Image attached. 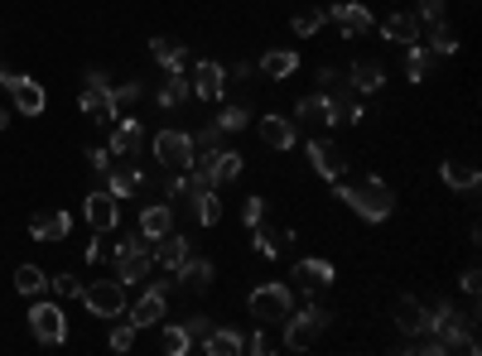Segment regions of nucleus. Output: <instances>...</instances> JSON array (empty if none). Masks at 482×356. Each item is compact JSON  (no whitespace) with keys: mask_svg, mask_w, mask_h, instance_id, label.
<instances>
[{"mask_svg":"<svg viewBox=\"0 0 482 356\" xmlns=\"http://www.w3.org/2000/svg\"><path fill=\"white\" fill-rule=\"evenodd\" d=\"M333 193L343 198V203L357 212L362 222H386L396 212L391 183H386V178H376V174H367L362 183H343V178H333Z\"/></svg>","mask_w":482,"mask_h":356,"instance_id":"nucleus-1","label":"nucleus"},{"mask_svg":"<svg viewBox=\"0 0 482 356\" xmlns=\"http://www.w3.org/2000/svg\"><path fill=\"white\" fill-rule=\"evenodd\" d=\"M150 236H121V241L111 246V255H116V279L121 284H145L150 275H155V251H150Z\"/></svg>","mask_w":482,"mask_h":356,"instance_id":"nucleus-2","label":"nucleus"},{"mask_svg":"<svg viewBox=\"0 0 482 356\" xmlns=\"http://www.w3.org/2000/svg\"><path fill=\"white\" fill-rule=\"evenodd\" d=\"M246 308H251V318H256L261 328H270V323H285V318L295 313V289H290V284H280V279L256 284V289H251V299H246Z\"/></svg>","mask_w":482,"mask_h":356,"instance_id":"nucleus-3","label":"nucleus"},{"mask_svg":"<svg viewBox=\"0 0 482 356\" xmlns=\"http://www.w3.org/2000/svg\"><path fill=\"white\" fill-rule=\"evenodd\" d=\"M78 106H82V116H87L92 125H111L116 116V97H111V87H107V73L102 68H92L87 77H82V97H78Z\"/></svg>","mask_w":482,"mask_h":356,"instance_id":"nucleus-4","label":"nucleus"},{"mask_svg":"<svg viewBox=\"0 0 482 356\" xmlns=\"http://www.w3.org/2000/svg\"><path fill=\"white\" fill-rule=\"evenodd\" d=\"M333 323V308H323V303H309V308H299V313H290L285 318V347L290 352H304V347H314V337Z\"/></svg>","mask_w":482,"mask_h":356,"instance_id":"nucleus-5","label":"nucleus"},{"mask_svg":"<svg viewBox=\"0 0 482 356\" xmlns=\"http://www.w3.org/2000/svg\"><path fill=\"white\" fill-rule=\"evenodd\" d=\"M78 299L87 303L92 318H121L126 313V284L121 279H92V284H82Z\"/></svg>","mask_w":482,"mask_h":356,"instance_id":"nucleus-6","label":"nucleus"},{"mask_svg":"<svg viewBox=\"0 0 482 356\" xmlns=\"http://www.w3.org/2000/svg\"><path fill=\"white\" fill-rule=\"evenodd\" d=\"M150 150H155L159 169H169V174H184L188 164H193V154H198V145H193V135H188V130H159Z\"/></svg>","mask_w":482,"mask_h":356,"instance_id":"nucleus-7","label":"nucleus"},{"mask_svg":"<svg viewBox=\"0 0 482 356\" xmlns=\"http://www.w3.org/2000/svg\"><path fill=\"white\" fill-rule=\"evenodd\" d=\"M29 332L44 342V347H63L68 342V313L58 303H34L29 308Z\"/></svg>","mask_w":482,"mask_h":356,"instance_id":"nucleus-8","label":"nucleus"},{"mask_svg":"<svg viewBox=\"0 0 482 356\" xmlns=\"http://www.w3.org/2000/svg\"><path fill=\"white\" fill-rule=\"evenodd\" d=\"M328 20L338 25V34H343V39H362V34L376 29V15H372L367 5H357V0H343V5H333V10H328Z\"/></svg>","mask_w":482,"mask_h":356,"instance_id":"nucleus-9","label":"nucleus"},{"mask_svg":"<svg viewBox=\"0 0 482 356\" xmlns=\"http://www.w3.org/2000/svg\"><path fill=\"white\" fill-rule=\"evenodd\" d=\"M309 164H314V174H319V178H328V183L347 174V154L338 150L333 140H309Z\"/></svg>","mask_w":482,"mask_h":356,"instance_id":"nucleus-10","label":"nucleus"},{"mask_svg":"<svg viewBox=\"0 0 482 356\" xmlns=\"http://www.w3.org/2000/svg\"><path fill=\"white\" fill-rule=\"evenodd\" d=\"M193 97H203V101H222V87H227V68L213 63V58H203V63L193 68Z\"/></svg>","mask_w":482,"mask_h":356,"instance_id":"nucleus-11","label":"nucleus"},{"mask_svg":"<svg viewBox=\"0 0 482 356\" xmlns=\"http://www.w3.org/2000/svg\"><path fill=\"white\" fill-rule=\"evenodd\" d=\"M295 279L304 284V294H319V289H328V284L338 279V270L328 265V260H319V255H304V260H295Z\"/></svg>","mask_w":482,"mask_h":356,"instance_id":"nucleus-12","label":"nucleus"},{"mask_svg":"<svg viewBox=\"0 0 482 356\" xmlns=\"http://www.w3.org/2000/svg\"><path fill=\"white\" fill-rule=\"evenodd\" d=\"M295 121L299 125H314V130H333V97L328 92H314L295 106Z\"/></svg>","mask_w":482,"mask_h":356,"instance_id":"nucleus-13","label":"nucleus"},{"mask_svg":"<svg viewBox=\"0 0 482 356\" xmlns=\"http://www.w3.org/2000/svg\"><path fill=\"white\" fill-rule=\"evenodd\" d=\"M256 135H261L270 150H295L299 145V130H295V121H285V116H261V121H256Z\"/></svg>","mask_w":482,"mask_h":356,"instance_id":"nucleus-14","label":"nucleus"},{"mask_svg":"<svg viewBox=\"0 0 482 356\" xmlns=\"http://www.w3.org/2000/svg\"><path fill=\"white\" fill-rule=\"evenodd\" d=\"M68 231H73V217H68V212H39V217H29V236L44 241V246L68 241Z\"/></svg>","mask_w":482,"mask_h":356,"instance_id":"nucleus-15","label":"nucleus"},{"mask_svg":"<svg viewBox=\"0 0 482 356\" xmlns=\"http://www.w3.org/2000/svg\"><path fill=\"white\" fill-rule=\"evenodd\" d=\"M420 20H415V10H391V15L381 20V39L386 44H415L420 39Z\"/></svg>","mask_w":482,"mask_h":356,"instance_id":"nucleus-16","label":"nucleus"},{"mask_svg":"<svg viewBox=\"0 0 482 356\" xmlns=\"http://www.w3.org/2000/svg\"><path fill=\"white\" fill-rule=\"evenodd\" d=\"M347 87L362 92V97H372V92L386 87V68L376 63V58H357V63L347 68Z\"/></svg>","mask_w":482,"mask_h":356,"instance_id":"nucleus-17","label":"nucleus"},{"mask_svg":"<svg viewBox=\"0 0 482 356\" xmlns=\"http://www.w3.org/2000/svg\"><path fill=\"white\" fill-rule=\"evenodd\" d=\"M188 255H193V241H188V236H179V231H164V236H159V246H155V265H164V270L174 275V270H179Z\"/></svg>","mask_w":482,"mask_h":356,"instance_id":"nucleus-18","label":"nucleus"},{"mask_svg":"<svg viewBox=\"0 0 482 356\" xmlns=\"http://www.w3.org/2000/svg\"><path fill=\"white\" fill-rule=\"evenodd\" d=\"M140 121H131V116H116L111 121V159H131V154L140 150Z\"/></svg>","mask_w":482,"mask_h":356,"instance_id":"nucleus-19","label":"nucleus"},{"mask_svg":"<svg viewBox=\"0 0 482 356\" xmlns=\"http://www.w3.org/2000/svg\"><path fill=\"white\" fill-rule=\"evenodd\" d=\"M174 279H179L188 294H203L208 284H213V260H208V255H188L184 265L174 270Z\"/></svg>","mask_w":482,"mask_h":356,"instance_id":"nucleus-20","label":"nucleus"},{"mask_svg":"<svg viewBox=\"0 0 482 356\" xmlns=\"http://www.w3.org/2000/svg\"><path fill=\"white\" fill-rule=\"evenodd\" d=\"M82 217L92 222V231H111L116 227V198L111 193H87V203H82Z\"/></svg>","mask_w":482,"mask_h":356,"instance_id":"nucleus-21","label":"nucleus"},{"mask_svg":"<svg viewBox=\"0 0 482 356\" xmlns=\"http://www.w3.org/2000/svg\"><path fill=\"white\" fill-rule=\"evenodd\" d=\"M164 313H169V294H159V289H150V284H145V294H140L135 308H131V323L150 328V323H159Z\"/></svg>","mask_w":482,"mask_h":356,"instance_id":"nucleus-22","label":"nucleus"},{"mask_svg":"<svg viewBox=\"0 0 482 356\" xmlns=\"http://www.w3.org/2000/svg\"><path fill=\"white\" fill-rule=\"evenodd\" d=\"M10 97H15V111H25V116H44V106H49V92H44L34 77H15Z\"/></svg>","mask_w":482,"mask_h":356,"instance_id":"nucleus-23","label":"nucleus"},{"mask_svg":"<svg viewBox=\"0 0 482 356\" xmlns=\"http://www.w3.org/2000/svg\"><path fill=\"white\" fill-rule=\"evenodd\" d=\"M164 231H174V203H150V207H140V236L159 241Z\"/></svg>","mask_w":482,"mask_h":356,"instance_id":"nucleus-24","label":"nucleus"},{"mask_svg":"<svg viewBox=\"0 0 482 356\" xmlns=\"http://www.w3.org/2000/svg\"><path fill=\"white\" fill-rule=\"evenodd\" d=\"M396 328L401 332H429V303H420V299H396Z\"/></svg>","mask_w":482,"mask_h":356,"instance_id":"nucleus-25","label":"nucleus"},{"mask_svg":"<svg viewBox=\"0 0 482 356\" xmlns=\"http://www.w3.org/2000/svg\"><path fill=\"white\" fill-rule=\"evenodd\" d=\"M261 73L275 77V82L295 77V73H299V53H295V49H266V53H261Z\"/></svg>","mask_w":482,"mask_h":356,"instance_id":"nucleus-26","label":"nucleus"},{"mask_svg":"<svg viewBox=\"0 0 482 356\" xmlns=\"http://www.w3.org/2000/svg\"><path fill=\"white\" fill-rule=\"evenodd\" d=\"M203 352L208 356H241L246 352V337H241V332H232V328H217L213 323V332L203 337Z\"/></svg>","mask_w":482,"mask_h":356,"instance_id":"nucleus-27","label":"nucleus"},{"mask_svg":"<svg viewBox=\"0 0 482 356\" xmlns=\"http://www.w3.org/2000/svg\"><path fill=\"white\" fill-rule=\"evenodd\" d=\"M140 188H145V169H111V174H107V193L116 198V203L135 198Z\"/></svg>","mask_w":482,"mask_h":356,"instance_id":"nucleus-28","label":"nucleus"},{"mask_svg":"<svg viewBox=\"0 0 482 356\" xmlns=\"http://www.w3.org/2000/svg\"><path fill=\"white\" fill-rule=\"evenodd\" d=\"M193 217H198V227H217V222H222L217 188H198V193H193Z\"/></svg>","mask_w":482,"mask_h":356,"instance_id":"nucleus-29","label":"nucleus"},{"mask_svg":"<svg viewBox=\"0 0 482 356\" xmlns=\"http://www.w3.org/2000/svg\"><path fill=\"white\" fill-rule=\"evenodd\" d=\"M150 53H155V63L164 73H184V63H188L184 44H174V39H150Z\"/></svg>","mask_w":482,"mask_h":356,"instance_id":"nucleus-30","label":"nucleus"},{"mask_svg":"<svg viewBox=\"0 0 482 356\" xmlns=\"http://www.w3.org/2000/svg\"><path fill=\"white\" fill-rule=\"evenodd\" d=\"M241 169H246V159H241V154L237 150H227V154H213V164H208V174H213V183H237V178H241Z\"/></svg>","mask_w":482,"mask_h":356,"instance_id":"nucleus-31","label":"nucleus"},{"mask_svg":"<svg viewBox=\"0 0 482 356\" xmlns=\"http://www.w3.org/2000/svg\"><path fill=\"white\" fill-rule=\"evenodd\" d=\"M439 178H444V183H449V188H458V193H473V188L482 183V174L473 169V164H444V169H439Z\"/></svg>","mask_w":482,"mask_h":356,"instance_id":"nucleus-32","label":"nucleus"},{"mask_svg":"<svg viewBox=\"0 0 482 356\" xmlns=\"http://www.w3.org/2000/svg\"><path fill=\"white\" fill-rule=\"evenodd\" d=\"M429 58H434L429 44H420V39L405 44V77H410V82H425V77H429Z\"/></svg>","mask_w":482,"mask_h":356,"instance_id":"nucleus-33","label":"nucleus"},{"mask_svg":"<svg viewBox=\"0 0 482 356\" xmlns=\"http://www.w3.org/2000/svg\"><path fill=\"white\" fill-rule=\"evenodd\" d=\"M15 289L25 294V299H39V294L49 289V275H44L39 265H20L15 270Z\"/></svg>","mask_w":482,"mask_h":356,"instance_id":"nucleus-34","label":"nucleus"},{"mask_svg":"<svg viewBox=\"0 0 482 356\" xmlns=\"http://www.w3.org/2000/svg\"><path fill=\"white\" fill-rule=\"evenodd\" d=\"M328 25V10H319V5H309V10H299L295 20H290V29L299 34V39H314V34H319Z\"/></svg>","mask_w":482,"mask_h":356,"instance_id":"nucleus-35","label":"nucleus"},{"mask_svg":"<svg viewBox=\"0 0 482 356\" xmlns=\"http://www.w3.org/2000/svg\"><path fill=\"white\" fill-rule=\"evenodd\" d=\"M246 125H251V111H246L241 101H222V111H217V130H222V135L246 130Z\"/></svg>","mask_w":482,"mask_h":356,"instance_id":"nucleus-36","label":"nucleus"},{"mask_svg":"<svg viewBox=\"0 0 482 356\" xmlns=\"http://www.w3.org/2000/svg\"><path fill=\"white\" fill-rule=\"evenodd\" d=\"M425 29H429V53H439V58H453L458 53V34L444 25V20H439V25H425Z\"/></svg>","mask_w":482,"mask_h":356,"instance_id":"nucleus-37","label":"nucleus"},{"mask_svg":"<svg viewBox=\"0 0 482 356\" xmlns=\"http://www.w3.org/2000/svg\"><path fill=\"white\" fill-rule=\"evenodd\" d=\"M184 97H193V87H188V82H184V73H169V77H164V87H159V106H179Z\"/></svg>","mask_w":482,"mask_h":356,"instance_id":"nucleus-38","label":"nucleus"},{"mask_svg":"<svg viewBox=\"0 0 482 356\" xmlns=\"http://www.w3.org/2000/svg\"><path fill=\"white\" fill-rule=\"evenodd\" d=\"M159 347L169 352V356H188V352H193V337H188L184 328H174V323H169V328L159 332Z\"/></svg>","mask_w":482,"mask_h":356,"instance_id":"nucleus-39","label":"nucleus"},{"mask_svg":"<svg viewBox=\"0 0 482 356\" xmlns=\"http://www.w3.org/2000/svg\"><path fill=\"white\" fill-rule=\"evenodd\" d=\"M135 332H140L135 323H116V328H111V337H107V342H111V352H116V356H126V352L135 347Z\"/></svg>","mask_w":482,"mask_h":356,"instance_id":"nucleus-40","label":"nucleus"},{"mask_svg":"<svg viewBox=\"0 0 482 356\" xmlns=\"http://www.w3.org/2000/svg\"><path fill=\"white\" fill-rule=\"evenodd\" d=\"M111 97H116V111H131V106L145 97V87H140V82H121V87H111Z\"/></svg>","mask_w":482,"mask_h":356,"instance_id":"nucleus-41","label":"nucleus"},{"mask_svg":"<svg viewBox=\"0 0 482 356\" xmlns=\"http://www.w3.org/2000/svg\"><path fill=\"white\" fill-rule=\"evenodd\" d=\"M444 10H449V0H420V5H415V20H420V25H439Z\"/></svg>","mask_w":482,"mask_h":356,"instance_id":"nucleus-42","label":"nucleus"},{"mask_svg":"<svg viewBox=\"0 0 482 356\" xmlns=\"http://www.w3.org/2000/svg\"><path fill=\"white\" fill-rule=\"evenodd\" d=\"M241 222H246V227H261V222H266V198L261 193L241 203Z\"/></svg>","mask_w":482,"mask_h":356,"instance_id":"nucleus-43","label":"nucleus"},{"mask_svg":"<svg viewBox=\"0 0 482 356\" xmlns=\"http://www.w3.org/2000/svg\"><path fill=\"white\" fill-rule=\"evenodd\" d=\"M49 289L58 294V299H78V294H82V284L63 270V275H53V279H49Z\"/></svg>","mask_w":482,"mask_h":356,"instance_id":"nucleus-44","label":"nucleus"},{"mask_svg":"<svg viewBox=\"0 0 482 356\" xmlns=\"http://www.w3.org/2000/svg\"><path fill=\"white\" fill-rule=\"evenodd\" d=\"M184 332H188V337H193V342H203V337H208V332H213V318H203V313H193V318H188V323H184Z\"/></svg>","mask_w":482,"mask_h":356,"instance_id":"nucleus-45","label":"nucleus"},{"mask_svg":"<svg viewBox=\"0 0 482 356\" xmlns=\"http://www.w3.org/2000/svg\"><path fill=\"white\" fill-rule=\"evenodd\" d=\"M458 289H463L468 299H478V289H482V275H478V265H468L463 275H458Z\"/></svg>","mask_w":482,"mask_h":356,"instance_id":"nucleus-46","label":"nucleus"},{"mask_svg":"<svg viewBox=\"0 0 482 356\" xmlns=\"http://www.w3.org/2000/svg\"><path fill=\"white\" fill-rule=\"evenodd\" d=\"M87 164H92L97 174H111V154L102 150V145H92V150H87Z\"/></svg>","mask_w":482,"mask_h":356,"instance_id":"nucleus-47","label":"nucleus"},{"mask_svg":"<svg viewBox=\"0 0 482 356\" xmlns=\"http://www.w3.org/2000/svg\"><path fill=\"white\" fill-rule=\"evenodd\" d=\"M107 260V231H97V241L87 246V265H102Z\"/></svg>","mask_w":482,"mask_h":356,"instance_id":"nucleus-48","label":"nucleus"},{"mask_svg":"<svg viewBox=\"0 0 482 356\" xmlns=\"http://www.w3.org/2000/svg\"><path fill=\"white\" fill-rule=\"evenodd\" d=\"M246 352H251V356H266V352H270V337H266V328H261V332H256V337H251V342H246Z\"/></svg>","mask_w":482,"mask_h":356,"instance_id":"nucleus-49","label":"nucleus"},{"mask_svg":"<svg viewBox=\"0 0 482 356\" xmlns=\"http://www.w3.org/2000/svg\"><path fill=\"white\" fill-rule=\"evenodd\" d=\"M333 82H338V73H333V68H319V87L328 92V87H333Z\"/></svg>","mask_w":482,"mask_h":356,"instance_id":"nucleus-50","label":"nucleus"},{"mask_svg":"<svg viewBox=\"0 0 482 356\" xmlns=\"http://www.w3.org/2000/svg\"><path fill=\"white\" fill-rule=\"evenodd\" d=\"M15 77H20V73H10V68L0 63V87H15Z\"/></svg>","mask_w":482,"mask_h":356,"instance_id":"nucleus-51","label":"nucleus"},{"mask_svg":"<svg viewBox=\"0 0 482 356\" xmlns=\"http://www.w3.org/2000/svg\"><path fill=\"white\" fill-rule=\"evenodd\" d=\"M5 121H10V116H5V111H0V130H5Z\"/></svg>","mask_w":482,"mask_h":356,"instance_id":"nucleus-52","label":"nucleus"}]
</instances>
